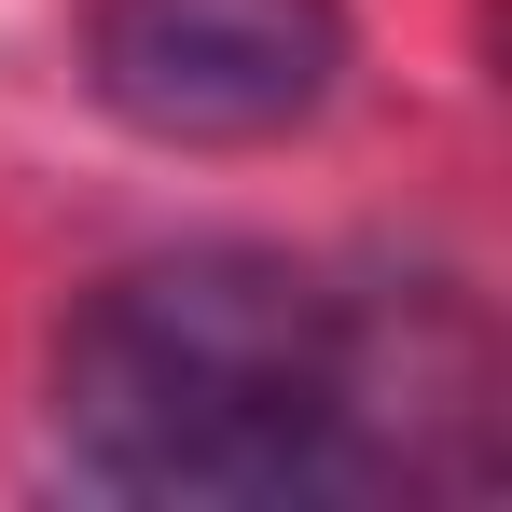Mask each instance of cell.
Masks as SVG:
<instances>
[{"label": "cell", "instance_id": "obj_1", "mask_svg": "<svg viewBox=\"0 0 512 512\" xmlns=\"http://www.w3.org/2000/svg\"><path fill=\"white\" fill-rule=\"evenodd\" d=\"M56 471L139 512H291L374 485V346L291 250H153L56 333Z\"/></svg>", "mask_w": 512, "mask_h": 512}, {"label": "cell", "instance_id": "obj_2", "mask_svg": "<svg viewBox=\"0 0 512 512\" xmlns=\"http://www.w3.org/2000/svg\"><path fill=\"white\" fill-rule=\"evenodd\" d=\"M84 84L167 153L291 139L346 84V0H97Z\"/></svg>", "mask_w": 512, "mask_h": 512}]
</instances>
